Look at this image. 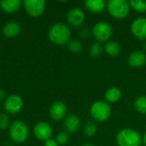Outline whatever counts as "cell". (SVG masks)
<instances>
[{"instance_id":"1","label":"cell","mask_w":146,"mask_h":146,"mask_svg":"<svg viewBox=\"0 0 146 146\" xmlns=\"http://www.w3.org/2000/svg\"><path fill=\"white\" fill-rule=\"evenodd\" d=\"M48 36L50 40L58 45H64L69 43L71 38V30L64 23H56L49 30Z\"/></svg>"},{"instance_id":"2","label":"cell","mask_w":146,"mask_h":146,"mask_svg":"<svg viewBox=\"0 0 146 146\" xmlns=\"http://www.w3.org/2000/svg\"><path fill=\"white\" fill-rule=\"evenodd\" d=\"M115 141L118 146H141L142 136L137 130L126 127L117 133Z\"/></svg>"},{"instance_id":"3","label":"cell","mask_w":146,"mask_h":146,"mask_svg":"<svg viewBox=\"0 0 146 146\" xmlns=\"http://www.w3.org/2000/svg\"><path fill=\"white\" fill-rule=\"evenodd\" d=\"M106 9L110 16L122 20L129 15L131 6L129 2L126 0H109L106 3Z\"/></svg>"},{"instance_id":"4","label":"cell","mask_w":146,"mask_h":146,"mask_svg":"<svg viewBox=\"0 0 146 146\" xmlns=\"http://www.w3.org/2000/svg\"><path fill=\"white\" fill-rule=\"evenodd\" d=\"M112 114L110 104L105 100L95 101L90 107V115L98 122H104L110 119Z\"/></svg>"},{"instance_id":"5","label":"cell","mask_w":146,"mask_h":146,"mask_svg":"<svg viewBox=\"0 0 146 146\" xmlns=\"http://www.w3.org/2000/svg\"><path fill=\"white\" fill-rule=\"evenodd\" d=\"M113 34L112 26L106 21L96 22L92 28V35L99 43H106L110 40Z\"/></svg>"},{"instance_id":"6","label":"cell","mask_w":146,"mask_h":146,"mask_svg":"<svg viewBox=\"0 0 146 146\" xmlns=\"http://www.w3.org/2000/svg\"><path fill=\"white\" fill-rule=\"evenodd\" d=\"M28 127L21 121H14L9 127V136L14 142L22 143L28 137Z\"/></svg>"},{"instance_id":"7","label":"cell","mask_w":146,"mask_h":146,"mask_svg":"<svg viewBox=\"0 0 146 146\" xmlns=\"http://www.w3.org/2000/svg\"><path fill=\"white\" fill-rule=\"evenodd\" d=\"M131 33L138 40L146 41V17L139 16L133 21L130 26Z\"/></svg>"},{"instance_id":"8","label":"cell","mask_w":146,"mask_h":146,"mask_svg":"<svg viewBox=\"0 0 146 146\" xmlns=\"http://www.w3.org/2000/svg\"><path fill=\"white\" fill-rule=\"evenodd\" d=\"M23 5L29 15L38 17L44 13L46 3L44 0H25Z\"/></svg>"},{"instance_id":"9","label":"cell","mask_w":146,"mask_h":146,"mask_svg":"<svg viewBox=\"0 0 146 146\" xmlns=\"http://www.w3.org/2000/svg\"><path fill=\"white\" fill-rule=\"evenodd\" d=\"M86 14L80 8H74L67 15V21L73 27H80L85 22Z\"/></svg>"},{"instance_id":"10","label":"cell","mask_w":146,"mask_h":146,"mask_svg":"<svg viewBox=\"0 0 146 146\" xmlns=\"http://www.w3.org/2000/svg\"><path fill=\"white\" fill-rule=\"evenodd\" d=\"M127 63L133 68H140L146 64V53L144 50H134L128 55Z\"/></svg>"},{"instance_id":"11","label":"cell","mask_w":146,"mask_h":146,"mask_svg":"<svg viewBox=\"0 0 146 146\" xmlns=\"http://www.w3.org/2000/svg\"><path fill=\"white\" fill-rule=\"evenodd\" d=\"M23 106V101L20 96H9L4 102V110L9 114H15L19 112Z\"/></svg>"},{"instance_id":"12","label":"cell","mask_w":146,"mask_h":146,"mask_svg":"<svg viewBox=\"0 0 146 146\" xmlns=\"http://www.w3.org/2000/svg\"><path fill=\"white\" fill-rule=\"evenodd\" d=\"M34 134L35 137L39 140L46 141L50 139L52 135V128L45 121H40L36 124L34 127Z\"/></svg>"},{"instance_id":"13","label":"cell","mask_w":146,"mask_h":146,"mask_svg":"<svg viewBox=\"0 0 146 146\" xmlns=\"http://www.w3.org/2000/svg\"><path fill=\"white\" fill-rule=\"evenodd\" d=\"M67 114V106L63 102L56 101L50 108V115L55 121L62 120Z\"/></svg>"},{"instance_id":"14","label":"cell","mask_w":146,"mask_h":146,"mask_svg":"<svg viewBox=\"0 0 146 146\" xmlns=\"http://www.w3.org/2000/svg\"><path fill=\"white\" fill-rule=\"evenodd\" d=\"M80 125H81L80 119L75 114H71L68 115L63 123L65 130L70 133H74L78 132L80 127Z\"/></svg>"},{"instance_id":"15","label":"cell","mask_w":146,"mask_h":146,"mask_svg":"<svg viewBox=\"0 0 146 146\" xmlns=\"http://www.w3.org/2000/svg\"><path fill=\"white\" fill-rule=\"evenodd\" d=\"M84 4L86 8L93 14H99L106 8V3L104 0H87Z\"/></svg>"},{"instance_id":"16","label":"cell","mask_w":146,"mask_h":146,"mask_svg":"<svg viewBox=\"0 0 146 146\" xmlns=\"http://www.w3.org/2000/svg\"><path fill=\"white\" fill-rule=\"evenodd\" d=\"M122 97L121 91L116 86H111L104 93L105 101L109 104H115L121 100Z\"/></svg>"},{"instance_id":"17","label":"cell","mask_w":146,"mask_h":146,"mask_svg":"<svg viewBox=\"0 0 146 146\" xmlns=\"http://www.w3.org/2000/svg\"><path fill=\"white\" fill-rule=\"evenodd\" d=\"M104 51L111 57H116L120 55L121 51V47L119 43L115 41L110 40L106 42L104 45Z\"/></svg>"},{"instance_id":"18","label":"cell","mask_w":146,"mask_h":146,"mask_svg":"<svg viewBox=\"0 0 146 146\" xmlns=\"http://www.w3.org/2000/svg\"><path fill=\"white\" fill-rule=\"evenodd\" d=\"M20 0H2L0 2V6L2 9L6 13H15L21 7Z\"/></svg>"},{"instance_id":"19","label":"cell","mask_w":146,"mask_h":146,"mask_svg":"<svg viewBox=\"0 0 146 146\" xmlns=\"http://www.w3.org/2000/svg\"><path fill=\"white\" fill-rule=\"evenodd\" d=\"M21 31L20 25L15 21H9L8 22L3 29V34L8 38H14L16 37Z\"/></svg>"},{"instance_id":"20","label":"cell","mask_w":146,"mask_h":146,"mask_svg":"<svg viewBox=\"0 0 146 146\" xmlns=\"http://www.w3.org/2000/svg\"><path fill=\"white\" fill-rule=\"evenodd\" d=\"M134 109L137 112L142 115H146V95L138 97L134 101Z\"/></svg>"},{"instance_id":"21","label":"cell","mask_w":146,"mask_h":146,"mask_svg":"<svg viewBox=\"0 0 146 146\" xmlns=\"http://www.w3.org/2000/svg\"><path fill=\"white\" fill-rule=\"evenodd\" d=\"M83 132H84V134L86 137L92 138V137H93L97 133V132H98V126H97V124L94 121H88L85 124V126H84Z\"/></svg>"},{"instance_id":"22","label":"cell","mask_w":146,"mask_h":146,"mask_svg":"<svg viewBox=\"0 0 146 146\" xmlns=\"http://www.w3.org/2000/svg\"><path fill=\"white\" fill-rule=\"evenodd\" d=\"M103 52H104V46L102 45L101 43L97 41L92 44L89 48V55L94 58L99 57L103 54Z\"/></svg>"},{"instance_id":"23","label":"cell","mask_w":146,"mask_h":146,"mask_svg":"<svg viewBox=\"0 0 146 146\" xmlns=\"http://www.w3.org/2000/svg\"><path fill=\"white\" fill-rule=\"evenodd\" d=\"M131 9L138 13L146 12V0H131L129 1Z\"/></svg>"},{"instance_id":"24","label":"cell","mask_w":146,"mask_h":146,"mask_svg":"<svg viewBox=\"0 0 146 146\" xmlns=\"http://www.w3.org/2000/svg\"><path fill=\"white\" fill-rule=\"evenodd\" d=\"M68 49L69 51L74 54H79L83 50V44L77 39L70 40L68 44Z\"/></svg>"},{"instance_id":"25","label":"cell","mask_w":146,"mask_h":146,"mask_svg":"<svg viewBox=\"0 0 146 146\" xmlns=\"http://www.w3.org/2000/svg\"><path fill=\"white\" fill-rule=\"evenodd\" d=\"M69 140V136L67 132H61L56 135V143L58 145H65Z\"/></svg>"},{"instance_id":"26","label":"cell","mask_w":146,"mask_h":146,"mask_svg":"<svg viewBox=\"0 0 146 146\" xmlns=\"http://www.w3.org/2000/svg\"><path fill=\"white\" fill-rule=\"evenodd\" d=\"M9 125V117L6 115V114L1 113L0 114V129L1 130H4L5 128L8 127Z\"/></svg>"},{"instance_id":"27","label":"cell","mask_w":146,"mask_h":146,"mask_svg":"<svg viewBox=\"0 0 146 146\" xmlns=\"http://www.w3.org/2000/svg\"><path fill=\"white\" fill-rule=\"evenodd\" d=\"M80 35L83 39H87L92 36V30H90L88 27H82L80 30Z\"/></svg>"},{"instance_id":"28","label":"cell","mask_w":146,"mask_h":146,"mask_svg":"<svg viewBox=\"0 0 146 146\" xmlns=\"http://www.w3.org/2000/svg\"><path fill=\"white\" fill-rule=\"evenodd\" d=\"M44 146H59V145H58V144L56 143V140L50 139H48V140H46V141H45V143H44Z\"/></svg>"},{"instance_id":"29","label":"cell","mask_w":146,"mask_h":146,"mask_svg":"<svg viewBox=\"0 0 146 146\" xmlns=\"http://www.w3.org/2000/svg\"><path fill=\"white\" fill-rule=\"evenodd\" d=\"M142 144L145 146H146V132L144 133V135L142 136Z\"/></svg>"},{"instance_id":"30","label":"cell","mask_w":146,"mask_h":146,"mask_svg":"<svg viewBox=\"0 0 146 146\" xmlns=\"http://www.w3.org/2000/svg\"><path fill=\"white\" fill-rule=\"evenodd\" d=\"M4 96H5L4 92H3V90H1V89H0V101H1L2 99H3V98H4Z\"/></svg>"},{"instance_id":"31","label":"cell","mask_w":146,"mask_h":146,"mask_svg":"<svg viewBox=\"0 0 146 146\" xmlns=\"http://www.w3.org/2000/svg\"><path fill=\"white\" fill-rule=\"evenodd\" d=\"M143 49H144V51L146 53V41H145L143 44Z\"/></svg>"},{"instance_id":"32","label":"cell","mask_w":146,"mask_h":146,"mask_svg":"<svg viewBox=\"0 0 146 146\" xmlns=\"http://www.w3.org/2000/svg\"><path fill=\"white\" fill-rule=\"evenodd\" d=\"M81 146H95L94 145H92V144H84V145H82Z\"/></svg>"}]
</instances>
